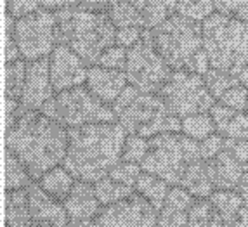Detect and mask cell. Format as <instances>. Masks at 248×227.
<instances>
[{
	"label": "cell",
	"instance_id": "obj_1",
	"mask_svg": "<svg viewBox=\"0 0 248 227\" xmlns=\"http://www.w3.org/2000/svg\"><path fill=\"white\" fill-rule=\"evenodd\" d=\"M5 148L26 166L33 181L64 163L68 153V128L37 109L21 111L16 125L5 134Z\"/></svg>",
	"mask_w": 248,
	"mask_h": 227
},
{
	"label": "cell",
	"instance_id": "obj_2",
	"mask_svg": "<svg viewBox=\"0 0 248 227\" xmlns=\"http://www.w3.org/2000/svg\"><path fill=\"white\" fill-rule=\"evenodd\" d=\"M127 137L120 121L68 128V153L62 165L77 181L95 184L124 160Z\"/></svg>",
	"mask_w": 248,
	"mask_h": 227
},
{
	"label": "cell",
	"instance_id": "obj_3",
	"mask_svg": "<svg viewBox=\"0 0 248 227\" xmlns=\"http://www.w3.org/2000/svg\"><path fill=\"white\" fill-rule=\"evenodd\" d=\"M58 42L71 47L89 66H94L101 54L116 45V28L106 11L70 5L56 11Z\"/></svg>",
	"mask_w": 248,
	"mask_h": 227
},
{
	"label": "cell",
	"instance_id": "obj_4",
	"mask_svg": "<svg viewBox=\"0 0 248 227\" xmlns=\"http://www.w3.org/2000/svg\"><path fill=\"white\" fill-rule=\"evenodd\" d=\"M113 111L127 134L146 139L167 132H182V120L172 115L160 94L142 92L128 83L113 103Z\"/></svg>",
	"mask_w": 248,
	"mask_h": 227
},
{
	"label": "cell",
	"instance_id": "obj_5",
	"mask_svg": "<svg viewBox=\"0 0 248 227\" xmlns=\"http://www.w3.org/2000/svg\"><path fill=\"white\" fill-rule=\"evenodd\" d=\"M203 49L214 70L240 76L248 66V23L214 13L202 23Z\"/></svg>",
	"mask_w": 248,
	"mask_h": 227
},
{
	"label": "cell",
	"instance_id": "obj_6",
	"mask_svg": "<svg viewBox=\"0 0 248 227\" xmlns=\"http://www.w3.org/2000/svg\"><path fill=\"white\" fill-rule=\"evenodd\" d=\"M202 160L200 142L182 132H167L149 139V148L141 166L144 172L167 181L170 186H181L191 163Z\"/></svg>",
	"mask_w": 248,
	"mask_h": 227
},
{
	"label": "cell",
	"instance_id": "obj_7",
	"mask_svg": "<svg viewBox=\"0 0 248 227\" xmlns=\"http://www.w3.org/2000/svg\"><path fill=\"white\" fill-rule=\"evenodd\" d=\"M151 33L156 50L172 70L189 71L193 61L205 50L202 23L177 13L151 30Z\"/></svg>",
	"mask_w": 248,
	"mask_h": 227
},
{
	"label": "cell",
	"instance_id": "obj_8",
	"mask_svg": "<svg viewBox=\"0 0 248 227\" xmlns=\"http://www.w3.org/2000/svg\"><path fill=\"white\" fill-rule=\"evenodd\" d=\"M40 111L66 128L118 121L113 107L97 99L85 85L58 92L42 106Z\"/></svg>",
	"mask_w": 248,
	"mask_h": 227
},
{
	"label": "cell",
	"instance_id": "obj_9",
	"mask_svg": "<svg viewBox=\"0 0 248 227\" xmlns=\"http://www.w3.org/2000/svg\"><path fill=\"white\" fill-rule=\"evenodd\" d=\"M158 94L165 101L170 113L186 118L198 113H207L217 101L210 94L203 75L187 70H174Z\"/></svg>",
	"mask_w": 248,
	"mask_h": 227
},
{
	"label": "cell",
	"instance_id": "obj_10",
	"mask_svg": "<svg viewBox=\"0 0 248 227\" xmlns=\"http://www.w3.org/2000/svg\"><path fill=\"white\" fill-rule=\"evenodd\" d=\"M172 71L174 70L155 47L151 30H144L141 40L127 49L125 75L128 83H132L139 91L158 94Z\"/></svg>",
	"mask_w": 248,
	"mask_h": 227
},
{
	"label": "cell",
	"instance_id": "obj_11",
	"mask_svg": "<svg viewBox=\"0 0 248 227\" xmlns=\"http://www.w3.org/2000/svg\"><path fill=\"white\" fill-rule=\"evenodd\" d=\"M14 38L25 61L49 58L59 44L56 11L42 7L37 13L16 19Z\"/></svg>",
	"mask_w": 248,
	"mask_h": 227
},
{
	"label": "cell",
	"instance_id": "obj_12",
	"mask_svg": "<svg viewBox=\"0 0 248 227\" xmlns=\"http://www.w3.org/2000/svg\"><path fill=\"white\" fill-rule=\"evenodd\" d=\"M87 227H158V210L141 194L134 193L103 207Z\"/></svg>",
	"mask_w": 248,
	"mask_h": 227
},
{
	"label": "cell",
	"instance_id": "obj_13",
	"mask_svg": "<svg viewBox=\"0 0 248 227\" xmlns=\"http://www.w3.org/2000/svg\"><path fill=\"white\" fill-rule=\"evenodd\" d=\"M49 61L50 82H52L56 94L85 85L91 66L71 47L64 45V44H58L49 56Z\"/></svg>",
	"mask_w": 248,
	"mask_h": 227
},
{
	"label": "cell",
	"instance_id": "obj_14",
	"mask_svg": "<svg viewBox=\"0 0 248 227\" xmlns=\"http://www.w3.org/2000/svg\"><path fill=\"white\" fill-rule=\"evenodd\" d=\"M56 95V91L50 82V61L49 58L28 61L26 70V82L21 104L25 109H37L40 111L42 106Z\"/></svg>",
	"mask_w": 248,
	"mask_h": 227
},
{
	"label": "cell",
	"instance_id": "obj_15",
	"mask_svg": "<svg viewBox=\"0 0 248 227\" xmlns=\"http://www.w3.org/2000/svg\"><path fill=\"white\" fill-rule=\"evenodd\" d=\"M28 203L31 224L37 227H64L70 222V215L62 201H58L42 189L37 181L28 187Z\"/></svg>",
	"mask_w": 248,
	"mask_h": 227
},
{
	"label": "cell",
	"instance_id": "obj_16",
	"mask_svg": "<svg viewBox=\"0 0 248 227\" xmlns=\"http://www.w3.org/2000/svg\"><path fill=\"white\" fill-rule=\"evenodd\" d=\"M127 85L128 78L125 71L111 70V68H104L99 64L89 68L85 87L108 106H113V103L120 97V94Z\"/></svg>",
	"mask_w": 248,
	"mask_h": 227
},
{
	"label": "cell",
	"instance_id": "obj_17",
	"mask_svg": "<svg viewBox=\"0 0 248 227\" xmlns=\"http://www.w3.org/2000/svg\"><path fill=\"white\" fill-rule=\"evenodd\" d=\"M205 163H207L208 175H210L215 191L236 189L240 186L241 179L248 172V165L238 160L228 148Z\"/></svg>",
	"mask_w": 248,
	"mask_h": 227
},
{
	"label": "cell",
	"instance_id": "obj_18",
	"mask_svg": "<svg viewBox=\"0 0 248 227\" xmlns=\"http://www.w3.org/2000/svg\"><path fill=\"white\" fill-rule=\"evenodd\" d=\"M62 205H64L68 215H70V220L83 224L91 222L103 208L97 194H95L94 184L83 181H77L73 191L62 201Z\"/></svg>",
	"mask_w": 248,
	"mask_h": 227
},
{
	"label": "cell",
	"instance_id": "obj_19",
	"mask_svg": "<svg viewBox=\"0 0 248 227\" xmlns=\"http://www.w3.org/2000/svg\"><path fill=\"white\" fill-rule=\"evenodd\" d=\"M196 198L182 186H172L165 205L158 212V227H187L189 210Z\"/></svg>",
	"mask_w": 248,
	"mask_h": 227
},
{
	"label": "cell",
	"instance_id": "obj_20",
	"mask_svg": "<svg viewBox=\"0 0 248 227\" xmlns=\"http://www.w3.org/2000/svg\"><path fill=\"white\" fill-rule=\"evenodd\" d=\"M215 130L226 139L248 140V115L245 111H236L232 107L215 103L210 109Z\"/></svg>",
	"mask_w": 248,
	"mask_h": 227
},
{
	"label": "cell",
	"instance_id": "obj_21",
	"mask_svg": "<svg viewBox=\"0 0 248 227\" xmlns=\"http://www.w3.org/2000/svg\"><path fill=\"white\" fill-rule=\"evenodd\" d=\"M37 182L40 184L42 189L47 194H50L52 198H56L58 201H64L73 191L77 179L64 165H58L50 168L49 172H46Z\"/></svg>",
	"mask_w": 248,
	"mask_h": 227
},
{
	"label": "cell",
	"instance_id": "obj_22",
	"mask_svg": "<svg viewBox=\"0 0 248 227\" xmlns=\"http://www.w3.org/2000/svg\"><path fill=\"white\" fill-rule=\"evenodd\" d=\"M5 226L9 227H30L31 213L28 203V187L17 191H7L5 196Z\"/></svg>",
	"mask_w": 248,
	"mask_h": 227
},
{
	"label": "cell",
	"instance_id": "obj_23",
	"mask_svg": "<svg viewBox=\"0 0 248 227\" xmlns=\"http://www.w3.org/2000/svg\"><path fill=\"white\" fill-rule=\"evenodd\" d=\"M181 186L189 191V193L198 199L210 198L212 194H214L215 187L210 181L205 160H198V161H195V163H191L189 168H187L186 174H184V177H182Z\"/></svg>",
	"mask_w": 248,
	"mask_h": 227
},
{
	"label": "cell",
	"instance_id": "obj_24",
	"mask_svg": "<svg viewBox=\"0 0 248 227\" xmlns=\"http://www.w3.org/2000/svg\"><path fill=\"white\" fill-rule=\"evenodd\" d=\"M144 16L148 30L156 28L177 13V0H127Z\"/></svg>",
	"mask_w": 248,
	"mask_h": 227
},
{
	"label": "cell",
	"instance_id": "obj_25",
	"mask_svg": "<svg viewBox=\"0 0 248 227\" xmlns=\"http://www.w3.org/2000/svg\"><path fill=\"white\" fill-rule=\"evenodd\" d=\"M170 187L172 186L167 181H163L161 177L148 174V172L142 170L141 177H139V181L136 184V193L141 194L142 198L148 199L160 212L163 208V205H165V199L170 193Z\"/></svg>",
	"mask_w": 248,
	"mask_h": 227
},
{
	"label": "cell",
	"instance_id": "obj_26",
	"mask_svg": "<svg viewBox=\"0 0 248 227\" xmlns=\"http://www.w3.org/2000/svg\"><path fill=\"white\" fill-rule=\"evenodd\" d=\"M108 16L111 17L113 25L116 28H130V26H137V28L148 30L146 19L136 7L127 0H111L106 9Z\"/></svg>",
	"mask_w": 248,
	"mask_h": 227
},
{
	"label": "cell",
	"instance_id": "obj_27",
	"mask_svg": "<svg viewBox=\"0 0 248 227\" xmlns=\"http://www.w3.org/2000/svg\"><path fill=\"white\" fill-rule=\"evenodd\" d=\"M217 212L220 213V217L224 219V222L228 224L229 227L232 226L236 219H238V215H240L241 208L245 207V199L240 193L236 189H224V191H214L210 198Z\"/></svg>",
	"mask_w": 248,
	"mask_h": 227
},
{
	"label": "cell",
	"instance_id": "obj_28",
	"mask_svg": "<svg viewBox=\"0 0 248 227\" xmlns=\"http://www.w3.org/2000/svg\"><path fill=\"white\" fill-rule=\"evenodd\" d=\"M187 227H229L224 222L217 208L212 205L208 198H202L193 203V207L189 210V220H187Z\"/></svg>",
	"mask_w": 248,
	"mask_h": 227
},
{
	"label": "cell",
	"instance_id": "obj_29",
	"mask_svg": "<svg viewBox=\"0 0 248 227\" xmlns=\"http://www.w3.org/2000/svg\"><path fill=\"white\" fill-rule=\"evenodd\" d=\"M33 181L26 166L11 149L5 148V191L26 189Z\"/></svg>",
	"mask_w": 248,
	"mask_h": 227
},
{
	"label": "cell",
	"instance_id": "obj_30",
	"mask_svg": "<svg viewBox=\"0 0 248 227\" xmlns=\"http://www.w3.org/2000/svg\"><path fill=\"white\" fill-rule=\"evenodd\" d=\"M28 61L17 59L14 62H5V97L21 101L26 82Z\"/></svg>",
	"mask_w": 248,
	"mask_h": 227
},
{
	"label": "cell",
	"instance_id": "obj_31",
	"mask_svg": "<svg viewBox=\"0 0 248 227\" xmlns=\"http://www.w3.org/2000/svg\"><path fill=\"white\" fill-rule=\"evenodd\" d=\"M94 189H95V194H97V198H99L103 207L113 205V203H118L136 193L134 187L124 186V184H120V182L113 181L109 175H106V177H103L101 181L95 182Z\"/></svg>",
	"mask_w": 248,
	"mask_h": 227
},
{
	"label": "cell",
	"instance_id": "obj_32",
	"mask_svg": "<svg viewBox=\"0 0 248 227\" xmlns=\"http://www.w3.org/2000/svg\"><path fill=\"white\" fill-rule=\"evenodd\" d=\"M215 123L214 118H212L210 111L207 113H198V115H191L182 118V134H186L191 139L205 140L207 137H210L212 134H215Z\"/></svg>",
	"mask_w": 248,
	"mask_h": 227
},
{
	"label": "cell",
	"instance_id": "obj_33",
	"mask_svg": "<svg viewBox=\"0 0 248 227\" xmlns=\"http://www.w3.org/2000/svg\"><path fill=\"white\" fill-rule=\"evenodd\" d=\"M214 13H217L215 0H177V14L187 19L203 23Z\"/></svg>",
	"mask_w": 248,
	"mask_h": 227
},
{
	"label": "cell",
	"instance_id": "obj_34",
	"mask_svg": "<svg viewBox=\"0 0 248 227\" xmlns=\"http://www.w3.org/2000/svg\"><path fill=\"white\" fill-rule=\"evenodd\" d=\"M203 78H205V83H207L210 94L215 97V101H219L229 89L240 83L238 76L224 73V71H219V70H214V68H210L207 73L203 75Z\"/></svg>",
	"mask_w": 248,
	"mask_h": 227
},
{
	"label": "cell",
	"instance_id": "obj_35",
	"mask_svg": "<svg viewBox=\"0 0 248 227\" xmlns=\"http://www.w3.org/2000/svg\"><path fill=\"white\" fill-rule=\"evenodd\" d=\"M141 174H142V166L139 165V163H132V161L122 160L118 165L113 166L111 172H109L108 175H109L113 181L136 189V184H137V181H139V177H141Z\"/></svg>",
	"mask_w": 248,
	"mask_h": 227
},
{
	"label": "cell",
	"instance_id": "obj_36",
	"mask_svg": "<svg viewBox=\"0 0 248 227\" xmlns=\"http://www.w3.org/2000/svg\"><path fill=\"white\" fill-rule=\"evenodd\" d=\"M148 148H149V139H146L142 136H137V134H128L124 148V160L141 165L142 160L146 158V153H148Z\"/></svg>",
	"mask_w": 248,
	"mask_h": 227
},
{
	"label": "cell",
	"instance_id": "obj_37",
	"mask_svg": "<svg viewBox=\"0 0 248 227\" xmlns=\"http://www.w3.org/2000/svg\"><path fill=\"white\" fill-rule=\"evenodd\" d=\"M95 64H99V66H104V68H111V70L125 71V64H127V49L116 44V45L104 50Z\"/></svg>",
	"mask_w": 248,
	"mask_h": 227
},
{
	"label": "cell",
	"instance_id": "obj_38",
	"mask_svg": "<svg viewBox=\"0 0 248 227\" xmlns=\"http://www.w3.org/2000/svg\"><path fill=\"white\" fill-rule=\"evenodd\" d=\"M217 103L224 104V106L232 107L236 111H245L247 113V107H248V89L241 83L234 85V87L229 89L226 94L220 97Z\"/></svg>",
	"mask_w": 248,
	"mask_h": 227
},
{
	"label": "cell",
	"instance_id": "obj_39",
	"mask_svg": "<svg viewBox=\"0 0 248 227\" xmlns=\"http://www.w3.org/2000/svg\"><path fill=\"white\" fill-rule=\"evenodd\" d=\"M217 11L248 23V0H215Z\"/></svg>",
	"mask_w": 248,
	"mask_h": 227
},
{
	"label": "cell",
	"instance_id": "obj_40",
	"mask_svg": "<svg viewBox=\"0 0 248 227\" xmlns=\"http://www.w3.org/2000/svg\"><path fill=\"white\" fill-rule=\"evenodd\" d=\"M224 149H226V137L217 132L200 142V154H202V160L205 161L215 158L219 153H222Z\"/></svg>",
	"mask_w": 248,
	"mask_h": 227
},
{
	"label": "cell",
	"instance_id": "obj_41",
	"mask_svg": "<svg viewBox=\"0 0 248 227\" xmlns=\"http://www.w3.org/2000/svg\"><path fill=\"white\" fill-rule=\"evenodd\" d=\"M42 9L38 0H7V13L16 19L30 16Z\"/></svg>",
	"mask_w": 248,
	"mask_h": 227
},
{
	"label": "cell",
	"instance_id": "obj_42",
	"mask_svg": "<svg viewBox=\"0 0 248 227\" xmlns=\"http://www.w3.org/2000/svg\"><path fill=\"white\" fill-rule=\"evenodd\" d=\"M142 33H144V28H137V26H130V28H120L116 31V44L125 49L132 47L134 44L141 40Z\"/></svg>",
	"mask_w": 248,
	"mask_h": 227
},
{
	"label": "cell",
	"instance_id": "obj_43",
	"mask_svg": "<svg viewBox=\"0 0 248 227\" xmlns=\"http://www.w3.org/2000/svg\"><path fill=\"white\" fill-rule=\"evenodd\" d=\"M21 111H23V104H21V101L5 97V132H9V130L16 125Z\"/></svg>",
	"mask_w": 248,
	"mask_h": 227
},
{
	"label": "cell",
	"instance_id": "obj_44",
	"mask_svg": "<svg viewBox=\"0 0 248 227\" xmlns=\"http://www.w3.org/2000/svg\"><path fill=\"white\" fill-rule=\"evenodd\" d=\"M226 148L234 154L245 165H248V140H232L226 139Z\"/></svg>",
	"mask_w": 248,
	"mask_h": 227
},
{
	"label": "cell",
	"instance_id": "obj_45",
	"mask_svg": "<svg viewBox=\"0 0 248 227\" xmlns=\"http://www.w3.org/2000/svg\"><path fill=\"white\" fill-rule=\"evenodd\" d=\"M78 7L94 9V11H106L111 0H75Z\"/></svg>",
	"mask_w": 248,
	"mask_h": 227
},
{
	"label": "cell",
	"instance_id": "obj_46",
	"mask_svg": "<svg viewBox=\"0 0 248 227\" xmlns=\"http://www.w3.org/2000/svg\"><path fill=\"white\" fill-rule=\"evenodd\" d=\"M40 5L44 9H49V11H59L62 7H70V5H77L75 0H38Z\"/></svg>",
	"mask_w": 248,
	"mask_h": 227
},
{
	"label": "cell",
	"instance_id": "obj_47",
	"mask_svg": "<svg viewBox=\"0 0 248 227\" xmlns=\"http://www.w3.org/2000/svg\"><path fill=\"white\" fill-rule=\"evenodd\" d=\"M231 227H248V208L243 207L240 212V215H238V219L232 222Z\"/></svg>",
	"mask_w": 248,
	"mask_h": 227
},
{
	"label": "cell",
	"instance_id": "obj_48",
	"mask_svg": "<svg viewBox=\"0 0 248 227\" xmlns=\"http://www.w3.org/2000/svg\"><path fill=\"white\" fill-rule=\"evenodd\" d=\"M238 78H240V83H241V85H245V87L248 89V66L245 68L243 71H241L240 76H238Z\"/></svg>",
	"mask_w": 248,
	"mask_h": 227
},
{
	"label": "cell",
	"instance_id": "obj_49",
	"mask_svg": "<svg viewBox=\"0 0 248 227\" xmlns=\"http://www.w3.org/2000/svg\"><path fill=\"white\" fill-rule=\"evenodd\" d=\"M64 227H87V224H83V222H73V220H70V222H68Z\"/></svg>",
	"mask_w": 248,
	"mask_h": 227
},
{
	"label": "cell",
	"instance_id": "obj_50",
	"mask_svg": "<svg viewBox=\"0 0 248 227\" xmlns=\"http://www.w3.org/2000/svg\"><path fill=\"white\" fill-rule=\"evenodd\" d=\"M30 227H37V226H30Z\"/></svg>",
	"mask_w": 248,
	"mask_h": 227
},
{
	"label": "cell",
	"instance_id": "obj_51",
	"mask_svg": "<svg viewBox=\"0 0 248 227\" xmlns=\"http://www.w3.org/2000/svg\"><path fill=\"white\" fill-rule=\"evenodd\" d=\"M247 115H248V107H247Z\"/></svg>",
	"mask_w": 248,
	"mask_h": 227
},
{
	"label": "cell",
	"instance_id": "obj_52",
	"mask_svg": "<svg viewBox=\"0 0 248 227\" xmlns=\"http://www.w3.org/2000/svg\"><path fill=\"white\" fill-rule=\"evenodd\" d=\"M5 227H9V226H5Z\"/></svg>",
	"mask_w": 248,
	"mask_h": 227
}]
</instances>
